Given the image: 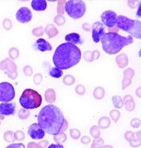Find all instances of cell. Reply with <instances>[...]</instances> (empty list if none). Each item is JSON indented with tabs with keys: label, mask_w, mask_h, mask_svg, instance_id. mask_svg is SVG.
I'll use <instances>...</instances> for the list:
<instances>
[{
	"label": "cell",
	"mask_w": 141,
	"mask_h": 148,
	"mask_svg": "<svg viewBox=\"0 0 141 148\" xmlns=\"http://www.w3.org/2000/svg\"><path fill=\"white\" fill-rule=\"evenodd\" d=\"M0 124H1V123H0Z\"/></svg>",
	"instance_id": "38"
},
{
	"label": "cell",
	"mask_w": 141,
	"mask_h": 148,
	"mask_svg": "<svg viewBox=\"0 0 141 148\" xmlns=\"http://www.w3.org/2000/svg\"><path fill=\"white\" fill-rule=\"evenodd\" d=\"M126 99V104H125V107L126 109L128 110V111H132L133 109L134 108V102L133 101V99L130 97V100L129 101L128 99H127L125 97Z\"/></svg>",
	"instance_id": "23"
},
{
	"label": "cell",
	"mask_w": 141,
	"mask_h": 148,
	"mask_svg": "<svg viewBox=\"0 0 141 148\" xmlns=\"http://www.w3.org/2000/svg\"><path fill=\"white\" fill-rule=\"evenodd\" d=\"M64 10L70 17L74 19H79L86 12V4L81 0H70L65 2Z\"/></svg>",
	"instance_id": "6"
},
{
	"label": "cell",
	"mask_w": 141,
	"mask_h": 148,
	"mask_svg": "<svg viewBox=\"0 0 141 148\" xmlns=\"http://www.w3.org/2000/svg\"><path fill=\"white\" fill-rule=\"evenodd\" d=\"M16 105L15 103L7 102L0 104V117L4 119L5 116H11L15 114Z\"/></svg>",
	"instance_id": "11"
},
{
	"label": "cell",
	"mask_w": 141,
	"mask_h": 148,
	"mask_svg": "<svg viewBox=\"0 0 141 148\" xmlns=\"http://www.w3.org/2000/svg\"><path fill=\"white\" fill-rule=\"evenodd\" d=\"M63 82L67 85H70V84H73L75 83V77L71 76V75H66L63 78Z\"/></svg>",
	"instance_id": "22"
},
{
	"label": "cell",
	"mask_w": 141,
	"mask_h": 148,
	"mask_svg": "<svg viewBox=\"0 0 141 148\" xmlns=\"http://www.w3.org/2000/svg\"><path fill=\"white\" fill-rule=\"evenodd\" d=\"M16 96V91L13 85L9 82L0 83V101L7 103L12 101Z\"/></svg>",
	"instance_id": "7"
},
{
	"label": "cell",
	"mask_w": 141,
	"mask_h": 148,
	"mask_svg": "<svg viewBox=\"0 0 141 148\" xmlns=\"http://www.w3.org/2000/svg\"><path fill=\"white\" fill-rule=\"evenodd\" d=\"M9 55L12 58L15 59V58H18V51L17 49H14L13 48V49H12L11 50L9 51Z\"/></svg>",
	"instance_id": "27"
},
{
	"label": "cell",
	"mask_w": 141,
	"mask_h": 148,
	"mask_svg": "<svg viewBox=\"0 0 141 148\" xmlns=\"http://www.w3.org/2000/svg\"><path fill=\"white\" fill-rule=\"evenodd\" d=\"M117 59H120V61H117V62H119L120 61L122 62L119 65L120 68H123V67H125L127 64V57L125 54H122V55L119 56L117 58Z\"/></svg>",
	"instance_id": "21"
},
{
	"label": "cell",
	"mask_w": 141,
	"mask_h": 148,
	"mask_svg": "<svg viewBox=\"0 0 141 148\" xmlns=\"http://www.w3.org/2000/svg\"><path fill=\"white\" fill-rule=\"evenodd\" d=\"M34 48H35V50L42 51V52L47 51H50L52 50V47L50 45V43L47 42L46 40L44 39V38H38V39L36 40V42L34 44Z\"/></svg>",
	"instance_id": "13"
},
{
	"label": "cell",
	"mask_w": 141,
	"mask_h": 148,
	"mask_svg": "<svg viewBox=\"0 0 141 148\" xmlns=\"http://www.w3.org/2000/svg\"><path fill=\"white\" fill-rule=\"evenodd\" d=\"M112 101L115 108H120L123 107V101H122L121 97H119V96H114V97H113Z\"/></svg>",
	"instance_id": "19"
},
{
	"label": "cell",
	"mask_w": 141,
	"mask_h": 148,
	"mask_svg": "<svg viewBox=\"0 0 141 148\" xmlns=\"http://www.w3.org/2000/svg\"><path fill=\"white\" fill-rule=\"evenodd\" d=\"M105 33L104 25L101 22H94L92 25V38L93 41L96 43L101 41V36Z\"/></svg>",
	"instance_id": "12"
},
{
	"label": "cell",
	"mask_w": 141,
	"mask_h": 148,
	"mask_svg": "<svg viewBox=\"0 0 141 148\" xmlns=\"http://www.w3.org/2000/svg\"><path fill=\"white\" fill-rule=\"evenodd\" d=\"M28 134L31 139L33 140H42L44 138L45 132L41 127L38 124L34 123L29 127Z\"/></svg>",
	"instance_id": "9"
},
{
	"label": "cell",
	"mask_w": 141,
	"mask_h": 148,
	"mask_svg": "<svg viewBox=\"0 0 141 148\" xmlns=\"http://www.w3.org/2000/svg\"><path fill=\"white\" fill-rule=\"evenodd\" d=\"M101 42L104 52L109 55H115L120 52L123 48L132 44L133 38L130 36H122L116 32H109L101 36Z\"/></svg>",
	"instance_id": "3"
},
{
	"label": "cell",
	"mask_w": 141,
	"mask_h": 148,
	"mask_svg": "<svg viewBox=\"0 0 141 148\" xmlns=\"http://www.w3.org/2000/svg\"><path fill=\"white\" fill-rule=\"evenodd\" d=\"M64 39H65L67 42L70 43V44L75 45H82V43H83V40L81 39V36H80L79 34L75 33V32L67 35L65 38H64Z\"/></svg>",
	"instance_id": "14"
},
{
	"label": "cell",
	"mask_w": 141,
	"mask_h": 148,
	"mask_svg": "<svg viewBox=\"0 0 141 148\" xmlns=\"http://www.w3.org/2000/svg\"><path fill=\"white\" fill-rule=\"evenodd\" d=\"M41 82H42V75L37 74L34 77V82L35 84H39Z\"/></svg>",
	"instance_id": "34"
},
{
	"label": "cell",
	"mask_w": 141,
	"mask_h": 148,
	"mask_svg": "<svg viewBox=\"0 0 141 148\" xmlns=\"http://www.w3.org/2000/svg\"><path fill=\"white\" fill-rule=\"evenodd\" d=\"M32 34L35 36H42V35H43V29H42V27H40V28H37V29H33Z\"/></svg>",
	"instance_id": "29"
},
{
	"label": "cell",
	"mask_w": 141,
	"mask_h": 148,
	"mask_svg": "<svg viewBox=\"0 0 141 148\" xmlns=\"http://www.w3.org/2000/svg\"><path fill=\"white\" fill-rule=\"evenodd\" d=\"M70 135H71V137H72L74 139H77V138L80 137V131L79 130H76V129L70 130Z\"/></svg>",
	"instance_id": "30"
},
{
	"label": "cell",
	"mask_w": 141,
	"mask_h": 148,
	"mask_svg": "<svg viewBox=\"0 0 141 148\" xmlns=\"http://www.w3.org/2000/svg\"><path fill=\"white\" fill-rule=\"evenodd\" d=\"M19 103L21 106L26 110L36 109L41 106L42 97L39 93L33 89H25L20 97Z\"/></svg>",
	"instance_id": "5"
},
{
	"label": "cell",
	"mask_w": 141,
	"mask_h": 148,
	"mask_svg": "<svg viewBox=\"0 0 141 148\" xmlns=\"http://www.w3.org/2000/svg\"><path fill=\"white\" fill-rule=\"evenodd\" d=\"M49 75L55 78H59L63 75V71L57 68H52L49 70Z\"/></svg>",
	"instance_id": "18"
},
{
	"label": "cell",
	"mask_w": 141,
	"mask_h": 148,
	"mask_svg": "<svg viewBox=\"0 0 141 148\" xmlns=\"http://www.w3.org/2000/svg\"><path fill=\"white\" fill-rule=\"evenodd\" d=\"M3 26L6 29H9L12 28V22L11 21H9L8 18L5 20L4 22H3Z\"/></svg>",
	"instance_id": "33"
},
{
	"label": "cell",
	"mask_w": 141,
	"mask_h": 148,
	"mask_svg": "<svg viewBox=\"0 0 141 148\" xmlns=\"http://www.w3.org/2000/svg\"><path fill=\"white\" fill-rule=\"evenodd\" d=\"M81 58V51L77 45L68 42L62 43L57 47L53 55L52 61L55 68L68 70L77 65Z\"/></svg>",
	"instance_id": "2"
},
{
	"label": "cell",
	"mask_w": 141,
	"mask_h": 148,
	"mask_svg": "<svg viewBox=\"0 0 141 148\" xmlns=\"http://www.w3.org/2000/svg\"><path fill=\"white\" fill-rule=\"evenodd\" d=\"M76 92L78 94V95H84V92H85V88H84L83 85H77L76 87Z\"/></svg>",
	"instance_id": "31"
},
{
	"label": "cell",
	"mask_w": 141,
	"mask_h": 148,
	"mask_svg": "<svg viewBox=\"0 0 141 148\" xmlns=\"http://www.w3.org/2000/svg\"><path fill=\"white\" fill-rule=\"evenodd\" d=\"M110 116L112 117V119L114 120V121H117L120 117L119 111H117V110H114V111H112L110 112Z\"/></svg>",
	"instance_id": "28"
},
{
	"label": "cell",
	"mask_w": 141,
	"mask_h": 148,
	"mask_svg": "<svg viewBox=\"0 0 141 148\" xmlns=\"http://www.w3.org/2000/svg\"><path fill=\"white\" fill-rule=\"evenodd\" d=\"M45 32H46V34L49 37V38H52L53 37H55L58 33L57 29L51 24L48 25L46 26V28H45Z\"/></svg>",
	"instance_id": "16"
},
{
	"label": "cell",
	"mask_w": 141,
	"mask_h": 148,
	"mask_svg": "<svg viewBox=\"0 0 141 148\" xmlns=\"http://www.w3.org/2000/svg\"><path fill=\"white\" fill-rule=\"evenodd\" d=\"M6 148H25V147L22 143H17V144H10L9 146H7Z\"/></svg>",
	"instance_id": "32"
},
{
	"label": "cell",
	"mask_w": 141,
	"mask_h": 148,
	"mask_svg": "<svg viewBox=\"0 0 141 148\" xmlns=\"http://www.w3.org/2000/svg\"><path fill=\"white\" fill-rule=\"evenodd\" d=\"M37 117L38 124L49 134L56 135L68 127V123L61 109L53 104L43 107Z\"/></svg>",
	"instance_id": "1"
},
{
	"label": "cell",
	"mask_w": 141,
	"mask_h": 148,
	"mask_svg": "<svg viewBox=\"0 0 141 148\" xmlns=\"http://www.w3.org/2000/svg\"><path fill=\"white\" fill-rule=\"evenodd\" d=\"M117 13L112 10H106L101 16L102 24L108 28H113L116 25L117 22Z\"/></svg>",
	"instance_id": "8"
},
{
	"label": "cell",
	"mask_w": 141,
	"mask_h": 148,
	"mask_svg": "<svg viewBox=\"0 0 141 148\" xmlns=\"http://www.w3.org/2000/svg\"><path fill=\"white\" fill-rule=\"evenodd\" d=\"M55 137H58V140H56V141H57L58 143H59V142H62V143H63V142L65 141L67 139L66 135L64 134L63 133H61V132L58 133L57 134H56Z\"/></svg>",
	"instance_id": "26"
},
{
	"label": "cell",
	"mask_w": 141,
	"mask_h": 148,
	"mask_svg": "<svg viewBox=\"0 0 141 148\" xmlns=\"http://www.w3.org/2000/svg\"><path fill=\"white\" fill-rule=\"evenodd\" d=\"M48 148H64V146L60 144H51L48 147Z\"/></svg>",
	"instance_id": "35"
},
{
	"label": "cell",
	"mask_w": 141,
	"mask_h": 148,
	"mask_svg": "<svg viewBox=\"0 0 141 148\" xmlns=\"http://www.w3.org/2000/svg\"><path fill=\"white\" fill-rule=\"evenodd\" d=\"M44 96H45V99L49 103H52L55 101V98H56V95H55V92L54 90L52 89H49L45 91V94H44Z\"/></svg>",
	"instance_id": "17"
},
{
	"label": "cell",
	"mask_w": 141,
	"mask_h": 148,
	"mask_svg": "<svg viewBox=\"0 0 141 148\" xmlns=\"http://www.w3.org/2000/svg\"><path fill=\"white\" fill-rule=\"evenodd\" d=\"M116 25L120 30L128 32L130 36L137 39L141 38V22L138 20L131 19L123 16H117Z\"/></svg>",
	"instance_id": "4"
},
{
	"label": "cell",
	"mask_w": 141,
	"mask_h": 148,
	"mask_svg": "<svg viewBox=\"0 0 141 148\" xmlns=\"http://www.w3.org/2000/svg\"><path fill=\"white\" fill-rule=\"evenodd\" d=\"M16 17L18 22H21V23H27L31 20L32 13L29 8L22 7L17 11Z\"/></svg>",
	"instance_id": "10"
},
{
	"label": "cell",
	"mask_w": 141,
	"mask_h": 148,
	"mask_svg": "<svg viewBox=\"0 0 141 148\" xmlns=\"http://www.w3.org/2000/svg\"><path fill=\"white\" fill-rule=\"evenodd\" d=\"M94 96L97 99H101L104 96V90L101 87H98L94 91Z\"/></svg>",
	"instance_id": "20"
},
{
	"label": "cell",
	"mask_w": 141,
	"mask_h": 148,
	"mask_svg": "<svg viewBox=\"0 0 141 148\" xmlns=\"http://www.w3.org/2000/svg\"><path fill=\"white\" fill-rule=\"evenodd\" d=\"M55 22L58 25H63L64 24V22H65V18L63 17V16L58 15L55 18Z\"/></svg>",
	"instance_id": "25"
},
{
	"label": "cell",
	"mask_w": 141,
	"mask_h": 148,
	"mask_svg": "<svg viewBox=\"0 0 141 148\" xmlns=\"http://www.w3.org/2000/svg\"><path fill=\"white\" fill-rule=\"evenodd\" d=\"M64 2H61V1H59L58 2V8H57V12L60 14H63V12L62 11V5L64 3Z\"/></svg>",
	"instance_id": "36"
},
{
	"label": "cell",
	"mask_w": 141,
	"mask_h": 148,
	"mask_svg": "<svg viewBox=\"0 0 141 148\" xmlns=\"http://www.w3.org/2000/svg\"><path fill=\"white\" fill-rule=\"evenodd\" d=\"M31 7L35 11H44L47 9V2L44 0H33Z\"/></svg>",
	"instance_id": "15"
},
{
	"label": "cell",
	"mask_w": 141,
	"mask_h": 148,
	"mask_svg": "<svg viewBox=\"0 0 141 148\" xmlns=\"http://www.w3.org/2000/svg\"><path fill=\"white\" fill-rule=\"evenodd\" d=\"M140 3H139V9H138V12H137V17H140Z\"/></svg>",
	"instance_id": "37"
},
{
	"label": "cell",
	"mask_w": 141,
	"mask_h": 148,
	"mask_svg": "<svg viewBox=\"0 0 141 148\" xmlns=\"http://www.w3.org/2000/svg\"><path fill=\"white\" fill-rule=\"evenodd\" d=\"M29 112L27 111L26 109H21L18 112V116L21 119H26L29 117Z\"/></svg>",
	"instance_id": "24"
}]
</instances>
